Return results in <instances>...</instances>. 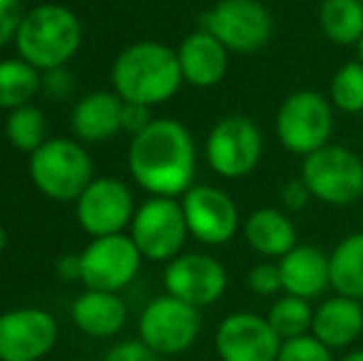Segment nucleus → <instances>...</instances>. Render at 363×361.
Wrapping results in <instances>:
<instances>
[{
    "instance_id": "12",
    "label": "nucleus",
    "mask_w": 363,
    "mask_h": 361,
    "mask_svg": "<svg viewBox=\"0 0 363 361\" xmlns=\"http://www.w3.org/2000/svg\"><path fill=\"white\" fill-rule=\"evenodd\" d=\"M183 216L188 233L206 245H225L240 231V213L235 201L216 186H193L183 193Z\"/></svg>"
},
{
    "instance_id": "2",
    "label": "nucleus",
    "mask_w": 363,
    "mask_h": 361,
    "mask_svg": "<svg viewBox=\"0 0 363 361\" xmlns=\"http://www.w3.org/2000/svg\"><path fill=\"white\" fill-rule=\"evenodd\" d=\"M116 94L131 104L153 106L168 101L183 84L178 52L161 43H136L111 67Z\"/></svg>"
},
{
    "instance_id": "33",
    "label": "nucleus",
    "mask_w": 363,
    "mask_h": 361,
    "mask_svg": "<svg viewBox=\"0 0 363 361\" xmlns=\"http://www.w3.org/2000/svg\"><path fill=\"white\" fill-rule=\"evenodd\" d=\"M279 198H282V208L289 213H296L301 211V208L309 206L311 201V193L309 188H306V183L301 179H291L282 186V193H279Z\"/></svg>"
},
{
    "instance_id": "21",
    "label": "nucleus",
    "mask_w": 363,
    "mask_h": 361,
    "mask_svg": "<svg viewBox=\"0 0 363 361\" xmlns=\"http://www.w3.org/2000/svg\"><path fill=\"white\" fill-rule=\"evenodd\" d=\"M74 324L89 337H111L126 322V304L116 292L86 289L72 304Z\"/></svg>"
},
{
    "instance_id": "25",
    "label": "nucleus",
    "mask_w": 363,
    "mask_h": 361,
    "mask_svg": "<svg viewBox=\"0 0 363 361\" xmlns=\"http://www.w3.org/2000/svg\"><path fill=\"white\" fill-rule=\"evenodd\" d=\"M40 87L38 67L25 60H5L0 62V106L3 109H20L28 106Z\"/></svg>"
},
{
    "instance_id": "39",
    "label": "nucleus",
    "mask_w": 363,
    "mask_h": 361,
    "mask_svg": "<svg viewBox=\"0 0 363 361\" xmlns=\"http://www.w3.org/2000/svg\"><path fill=\"white\" fill-rule=\"evenodd\" d=\"M361 307H363V299H361Z\"/></svg>"
},
{
    "instance_id": "37",
    "label": "nucleus",
    "mask_w": 363,
    "mask_h": 361,
    "mask_svg": "<svg viewBox=\"0 0 363 361\" xmlns=\"http://www.w3.org/2000/svg\"><path fill=\"white\" fill-rule=\"evenodd\" d=\"M5 243H8V235H5V231L0 228V252L5 250Z\"/></svg>"
},
{
    "instance_id": "17",
    "label": "nucleus",
    "mask_w": 363,
    "mask_h": 361,
    "mask_svg": "<svg viewBox=\"0 0 363 361\" xmlns=\"http://www.w3.org/2000/svg\"><path fill=\"white\" fill-rule=\"evenodd\" d=\"M176 52L183 82L201 89L216 87L223 82L225 72H228V50L211 33L196 30V33L186 35Z\"/></svg>"
},
{
    "instance_id": "4",
    "label": "nucleus",
    "mask_w": 363,
    "mask_h": 361,
    "mask_svg": "<svg viewBox=\"0 0 363 361\" xmlns=\"http://www.w3.org/2000/svg\"><path fill=\"white\" fill-rule=\"evenodd\" d=\"M279 144L294 156L324 149L334 134V104L316 89H296L279 104L274 116Z\"/></svg>"
},
{
    "instance_id": "23",
    "label": "nucleus",
    "mask_w": 363,
    "mask_h": 361,
    "mask_svg": "<svg viewBox=\"0 0 363 361\" xmlns=\"http://www.w3.org/2000/svg\"><path fill=\"white\" fill-rule=\"evenodd\" d=\"M329 272L336 294L363 299V233L346 235L329 252Z\"/></svg>"
},
{
    "instance_id": "3",
    "label": "nucleus",
    "mask_w": 363,
    "mask_h": 361,
    "mask_svg": "<svg viewBox=\"0 0 363 361\" xmlns=\"http://www.w3.org/2000/svg\"><path fill=\"white\" fill-rule=\"evenodd\" d=\"M82 43V25L65 5H38L23 15L15 45L25 62L38 70H60L74 57Z\"/></svg>"
},
{
    "instance_id": "18",
    "label": "nucleus",
    "mask_w": 363,
    "mask_h": 361,
    "mask_svg": "<svg viewBox=\"0 0 363 361\" xmlns=\"http://www.w3.org/2000/svg\"><path fill=\"white\" fill-rule=\"evenodd\" d=\"M311 334L321 344H326L331 352L334 349H349L351 344L359 342L363 334L361 299L344 297V294H334V297L324 299L314 309Z\"/></svg>"
},
{
    "instance_id": "15",
    "label": "nucleus",
    "mask_w": 363,
    "mask_h": 361,
    "mask_svg": "<svg viewBox=\"0 0 363 361\" xmlns=\"http://www.w3.org/2000/svg\"><path fill=\"white\" fill-rule=\"evenodd\" d=\"M77 218L89 235H116L134 221L131 191L116 179H94L77 198Z\"/></svg>"
},
{
    "instance_id": "36",
    "label": "nucleus",
    "mask_w": 363,
    "mask_h": 361,
    "mask_svg": "<svg viewBox=\"0 0 363 361\" xmlns=\"http://www.w3.org/2000/svg\"><path fill=\"white\" fill-rule=\"evenodd\" d=\"M339 361H363V349H356V352H349L344 354Z\"/></svg>"
},
{
    "instance_id": "13",
    "label": "nucleus",
    "mask_w": 363,
    "mask_h": 361,
    "mask_svg": "<svg viewBox=\"0 0 363 361\" xmlns=\"http://www.w3.org/2000/svg\"><path fill=\"white\" fill-rule=\"evenodd\" d=\"M282 339L255 312H233L216 329V352L220 361H277Z\"/></svg>"
},
{
    "instance_id": "9",
    "label": "nucleus",
    "mask_w": 363,
    "mask_h": 361,
    "mask_svg": "<svg viewBox=\"0 0 363 361\" xmlns=\"http://www.w3.org/2000/svg\"><path fill=\"white\" fill-rule=\"evenodd\" d=\"M201 327V309L178 297H171V294H163V297L148 302L139 319L141 342L151 347L158 357L188 352L196 344Z\"/></svg>"
},
{
    "instance_id": "6",
    "label": "nucleus",
    "mask_w": 363,
    "mask_h": 361,
    "mask_svg": "<svg viewBox=\"0 0 363 361\" xmlns=\"http://www.w3.org/2000/svg\"><path fill=\"white\" fill-rule=\"evenodd\" d=\"M201 30L225 45L228 52L250 55L272 40V13L259 0H220L201 15Z\"/></svg>"
},
{
    "instance_id": "20",
    "label": "nucleus",
    "mask_w": 363,
    "mask_h": 361,
    "mask_svg": "<svg viewBox=\"0 0 363 361\" xmlns=\"http://www.w3.org/2000/svg\"><path fill=\"white\" fill-rule=\"evenodd\" d=\"M245 240L257 255L269 260H282L289 250H294L296 226L282 208H257L247 216L242 226Z\"/></svg>"
},
{
    "instance_id": "19",
    "label": "nucleus",
    "mask_w": 363,
    "mask_h": 361,
    "mask_svg": "<svg viewBox=\"0 0 363 361\" xmlns=\"http://www.w3.org/2000/svg\"><path fill=\"white\" fill-rule=\"evenodd\" d=\"M282 272L284 294L301 299H316L331 287L329 255L316 245H296L282 260H277Z\"/></svg>"
},
{
    "instance_id": "14",
    "label": "nucleus",
    "mask_w": 363,
    "mask_h": 361,
    "mask_svg": "<svg viewBox=\"0 0 363 361\" xmlns=\"http://www.w3.org/2000/svg\"><path fill=\"white\" fill-rule=\"evenodd\" d=\"M163 284L171 297H178L193 307H211L228 289V272L223 262L201 252L178 255L168 262Z\"/></svg>"
},
{
    "instance_id": "10",
    "label": "nucleus",
    "mask_w": 363,
    "mask_h": 361,
    "mask_svg": "<svg viewBox=\"0 0 363 361\" xmlns=\"http://www.w3.org/2000/svg\"><path fill=\"white\" fill-rule=\"evenodd\" d=\"M186 235L191 233L183 216V206L176 198L153 196L134 213L131 221V240L136 243L141 257L148 260L171 262L181 252Z\"/></svg>"
},
{
    "instance_id": "24",
    "label": "nucleus",
    "mask_w": 363,
    "mask_h": 361,
    "mask_svg": "<svg viewBox=\"0 0 363 361\" xmlns=\"http://www.w3.org/2000/svg\"><path fill=\"white\" fill-rule=\"evenodd\" d=\"M319 28L334 45H359L363 38V0H324Z\"/></svg>"
},
{
    "instance_id": "30",
    "label": "nucleus",
    "mask_w": 363,
    "mask_h": 361,
    "mask_svg": "<svg viewBox=\"0 0 363 361\" xmlns=\"http://www.w3.org/2000/svg\"><path fill=\"white\" fill-rule=\"evenodd\" d=\"M247 287L257 297H274V294L284 292L282 272H279L277 262H259V265H255L247 274Z\"/></svg>"
},
{
    "instance_id": "31",
    "label": "nucleus",
    "mask_w": 363,
    "mask_h": 361,
    "mask_svg": "<svg viewBox=\"0 0 363 361\" xmlns=\"http://www.w3.org/2000/svg\"><path fill=\"white\" fill-rule=\"evenodd\" d=\"M23 5L20 0H0V48L8 45L18 35V28L23 23Z\"/></svg>"
},
{
    "instance_id": "7",
    "label": "nucleus",
    "mask_w": 363,
    "mask_h": 361,
    "mask_svg": "<svg viewBox=\"0 0 363 361\" xmlns=\"http://www.w3.org/2000/svg\"><path fill=\"white\" fill-rule=\"evenodd\" d=\"M30 176L35 186L52 201H74L91 183V161L74 141L52 139L33 151Z\"/></svg>"
},
{
    "instance_id": "1",
    "label": "nucleus",
    "mask_w": 363,
    "mask_h": 361,
    "mask_svg": "<svg viewBox=\"0 0 363 361\" xmlns=\"http://www.w3.org/2000/svg\"><path fill=\"white\" fill-rule=\"evenodd\" d=\"M129 169L144 191L176 198L193 188L196 176V141L176 119H153L134 136L129 149Z\"/></svg>"
},
{
    "instance_id": "16",
    "label": "nucleus",
    "mask_w": 363,
    "mask_h": 361,
    "mask_svg": "<svg viewBox=\"0 0 363 361\" xmlns=\"http://www.w3.org/2000/svg\"><path fill=\"white\" fill-rule=\"evenodd\" d=\"M57 324L45 309H13L0 314V361H38L52 352Z\"/></svg>"
},
{
    "instance_id": "34",
    "label": "nucleus",
    "mask_w": 363,
    "mask_h": 361,
    "mask_svg": "<svg viewBox=\"0 0 363 361\" xmlns=\"http://www.w3.org/2000/svg\"><path fill=\"white\" fill-rule=\"evenodd\" d=\"M151 106L144 104H131V101H124V111H121V129L131 131V134H141L148 124H151V114H148Z\"/></svg>"
},
{
    "instance_id": "5",
    "label": "nucleus",
    "mask_w": 363,
    "mask_h": 361,
    "mask_svg": "<svg viewBox=\"0 0 363 361\" xmlns=\"http://www.w3.org/2000/svg\"><path fill=\"white\" fill-rule=\"evenodd\" d=\"M299 179L326 206H354L363 198V159L346 146L326 144L301 161Z\"/></svg>"
},
{
    "instance_id": "29",
    "label": "nucleus",
    "mask_w": 363,
    "mask_h": 361,
    "mask_svg": "<svg viewBox=\"0 0 363 361\" xmlns=\"http://www.w3.org/2000/svg\"><path fill=\"white\" fill-rule=\"evenodd\" d=\"M277 361H336L334 352L326 344H321L314 334L287 339L282 342Z\"/></svg>"
},
{
    "instance_id": "11",
    "label": "nucleus",
    "mask_w": 363,
    "mask_h": 361,
    "mask_svg": "<svg viewBox=\"0 0 363 361\" xmlns=\"http://www.w3.org/2000/svg\"><path fill=\"white\" fill-rule=\"evenodd\" d=\"M79 262L82 282L86 284V289L119 292L139 272L141 252L129 235L116 233V235L94 238L79 255Z\"/></svg>"
},
{
    "instance_id": "27",
    "label": "nucleus",
    "mask_w": 363,
    "mask_h": 361,
    "mask_svg": "<svg viewBox=\"0 0 363 361\" xmlns=\"http://www.w3.org/2000/svg\"><path fill=\"white\" fill-rule=\"evenodd\" d=\"M5 134H8L10 144L20 151H38L45 144V136H48V121L45 114L35 106H20L13 109L8 116V124H5Z\"/></svg>"
},
{
    "instance_id": "22",
    "label": "nucleus",
    "mask_w": 363,
    "mask_h": 361,
    "mask_svg": "<svg viewBox=\"0 0 363 361\" xmlns=\"http://www.w3.org/2000/svg\"><path fill=\"white\" fill-rule=\"evenodd\" d=\"M124 99L114 91H94L72 111V129L84 141H106L121 129Z\"/></svg>"
},
{
    "instance_id": "38",
    "label": "nucleus",
    "mask_w": 363,
    "mask_h": 361,
    "mask_svg": "<svg viewBox=\"0 0 363 361\" xmlns=\"http://www.w3.org/2000/svg\"><path fill=\"white\" fill-rule=\"evenodd\" d=\"M356 50H359V62L363 65V38H361V43L356 45Z\"/></svg>"
},
{
    "instance_id": "8",
    "label": "nucleus",
    "mask_w": 363,
    "mask_h": 361,
    "mask_svg": "<svg viewBox=\"0 0 363 361\" xmlns=\"http://www.w3.org/2000/svg\"><path fill=\"white\" fill-rule=\"evenodd\" d=\"M262 134L250 116L228 114L211 129L206 141V159L223 179H242L257 169L262 159Z\"/></svg>"
},
{
    "instance_id": "32",
    "label": "nucleus",
    "mask_w": 363,
    "mask_h": 361,
    "mask_svg": "<svg viewBox=\"0 0 363 361\" xmlns=\"http://www.w3.org/2000/svg\"><path fill=\"white\" fill-rule=\"evenodd\" d=\"M104 361H161V359L144 342H124V344H116L104 357Z\"/></svg>"
},
{
    "instance_id": "26",
    "label": "nucleus",
    "mask_w": 363,
    "mask_h": 361,
    "mask_svg": "<svg viewBox=\"0 0 363 361\" xmlns=\"http://www.w3.org/2000/svg\"><path fill=\"white\" fill-rule=\"evenodd\" d=\"M267 322L277 332L282 342L287 339L304 337L311 334V324H314V309H311L309 299L294 297V294H282L272 302L267 312Z\"/></svg>"
},
{
    "instance_id": "35",
    "label": "nucleus",
    "mask_w": 363,
    "mask_h": 361,
    "mask_svg": "<svg viewBox=\"0 0 363 361\" xmlns=\"http://www.w3.org/2000/svg\"><path fill=\"white\" fill-rule=\"evenodd\" d=\"M57 272L62 274L65 279H77V277L82 279V262H79V257L65 255L62 260L57 262Z\"/></svg>"
},
{
    "instance_id": "28",
    "label": "nucleus",
    "mask_w": 363,
    "mask_h": 361,
    "mask_svg": "<svg viewBox=\"0 0 363 361\" xmlns=\"http://www.w3.org/2000/svg\"><path fill=\"white\" fill-rule=\"evenodd\" d=\"M329 101L334 109L344 114H359L363 111V65L359 60L341 65L331 77Z\"/></svg>"
}]
</instances>
